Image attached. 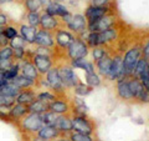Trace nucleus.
Returning a JSON list of instances; mask_svg holds the SVG:
<instances>
[{
    "mask_svg": "<svg viewBox=\"0 0 149 141\" xmlns=\"http://www.w3.org/2000/svg\"><path fill=\"white\" fill-rule=\"evenodd\" d=\"M19 130L22 133L27 134H36L41 128L44 126L42 119H41V114H36V112H29L26 114L22 119L16 124Z\"/></svg>",
    "mask_w": 149,
    "mask_h": 141,
    "instance_id": "1",
    "label": "nucleus"
},
{
    "mask_svg": "<svg viewBox=\"0 0 149 141\" xmlns=\"http://www.w3.org/2000/svg\"><path fill=\"white\" fill-rule=\"evenodd\" d=\"M141 53L142 50L134 46V48L129 49L127 53H125L124 58H123V75L124 78H128L130 75H133L134 68L138 63V60L141 59Z\"/></svg>",
    "mask_w": 149,
    "mask_h": 141,
    "instance_id": "2",
    "label": "nucleus"
},
{
    "mask_svg": "<svg viewBox=\"0 0 149 141\" xmlns=\"http://www.w3.org/2000/svg\"><path fill=\"white\" fill-rule=\"evenodd\" d=\"M45 79L47 81V85L49 89L54 94H56V96H60V95H63L65 92V85L61 81V78L58 75V69L57 66H52L47 73L45 74Z\"/></svg>",
    "mask_w": 149,
    "mask_h": 141,
    "instance_id": "3",
    "label": "nucleus"
},
{
    "mask_svg": "<svg viewBox=\"0 0 149 141\" xmlns=\"http://www.w3.org/2000/svg\"><path fill=\"white\" fill-rule=\"evenodd\" d=\"M116 23H117V16L113 13L109 11L101 19H98V20H96L93 23H88L87 29L90 30V32H100V31H103V30L109 29L112 26H114Z\"/></svg>",
    "mask_w": 149,
    "mask_h": 141,
    "instance_id": "4",
    "label": "nucleus"
},
{
    "mask_svg": "<svg viewBox=\"0 0 149 141\" xmlns=\"http://www.w3.org/2000/svg\"><path fill=\"white\" fill-rule=\"evenodd\" d=\"M67 50V55L71 60H76V59H82L86 58L88 54V45L85 44V41H82L78 37H74V40L72 41V44L66 49Z\"/></svg>",
    "mask_w": 149,
    "mask_h": 141,
    "instance_id": "5",
    "label": "nucleus"
},
{
    "mask_svg": "<svg viewBox=\"0 0 149 141\" xmlns=\"http://www.w3.org/2000/svg\"><path fill=\"white\" fill-rule=\"evenodd\" d=\"M31 61L35 65L40 75H44L54 66V60L52 56H46V55H36L34 54L31 56Z\"/></svg>",
    "mask_w": 149,
    "mask_h": 141,
    "instance_id": "6",
    "label": "nucleus"
},
{
    "mask_svg": "<svg viewBox=\"0 0 149 141\" xmlns=\"http://www.w3.org/2000/svg\"><path fill=\"white\" fill-rule=\"evenodd\" d=\"M54 37H55V44L62 50H66L74 40V36L71 32L68 30L62 29V27H57L54 31Z\"/></svg>",
    "mask_w": 149,
    "mask_h": 141,
    "instance_id": "7",
    "label": "nucleus"
},
{
    "mask_svg": "<svg viewBox=\"0 0 149 141\" xmlns=\"http://www.w3.org/2000/svg\"><path fill=\"white\" fill-rule=\"evenodd\" d=\"M57 69H58V75L61 78V81L65 85V87H74V85L78 84V79L71 66L61 65V66H57Z\"/></svg>",
    "mask_w": 149,
    "mask_h": 141,
    "instance_id": "8",
    "label": "nucleus"
},
{
    "mask_svg": "<svg viewBox=\"0 0 149 141\" xmlns=\"http://www.w3.org/2000/svg\"><path fill=\"white\" fill-rule=\"evenodd\" d=\"M20 74H22L27 79H30L31 81H34L37 85V81L40 80L41 75L37 71V69L35 68V65L32 64L30 59H24L20 61Z\"/></svg>",
    "mask_w": 149,
    "mask_h": 141,
    "instance_id": "9",
    "label": "nucleus"
},
{
    "mask_svg": "<svg viewBox=\"0 0 149 141\" xmlns=\"http://www.w3.org/2000/svg\"><path fill=\"white\" fill-rule=\"evenodd\" d=\"M34 45L37 46H45V48H54L55 46V37H54V32L49 31V30H44V29H37L36 36H35V41Z\"/></svg>",
    "mask_w": 149,
    "mask_h": 141,
    "instance_id": "10",
    "label": "nucleus"
},
{
    "mask_svg": "<svg viewBox=\"0 0 149 141\" xmlns=\"http://www.w3.org/2000/svg\"><path fill=\"white\" fill-rule=\"evenodd\" d=\"M63 24L62 20L57 16H52L46 14L45 11L41 13V20H40V29L44 30H49V31H55L57 27H61V25Z\"/></svg>",
    "mask_w": 149,
    "mask_h": 141,
    "instance_id": "11",
    "label": "nucleus"
},
{
    "mask_svg": "<svg viewBox=\"0 0 149 141\" xmlns=\"http://www.w3.org/2000/svg\"><path fill=\"white\" fill-rule=\"evenodd\" d=\"M72 130H74L76 133L90 135L93 131V128L85 115H74L72 117Z\"/></svg>",
    "mask_w": 149,
    "mask_h": 141,
    "instance_id": "12",
    "label": "nucleus"
},
{
    "mask_svg": "<svg viewBox=\"0 0 149 141\" xmlns=\"http://www.w3.org/2000/svg\"><path fill=\"white\" fill-rule=\"evenodd\" d=\"M87 25H88L87 19L82 14H74L66 23V26L74 32H83L87 29Z\"/></svg>",
    "mask_w": 149,
    "mask_h": 141,
    "instance_id": "13",
    "label": "nucleus"
},
{
    "mask_svg": "<svg viewBox=\"0 0 149 141\" xmlns=\"http://www.w3.org/2000/svg\"><path fill=\"white\" fill-rule=\"evenodd\" d=\"M112 5L108 6H95V5H91L86 9V13H85V16L87 19V23H93L96 20L101 19L103 15H106L107 13H109Z\"/></svg>",
    "mask_w": 149,
    "mask_h": 141,
    "instance_id": "14",
    "label": "nucleus"
},
{
    "mask_svg": "<svg viewBox=\"0 0 149 141\" xmlns=\"http://www.w3.org/2000/svg\"><path fill=\"white\" fill-rule=\"evenodd\" d=\"M107 78L109 80H116V79H123V59L122 56H114L112 59V64L109 68V71L107 74Z\"/></svg>",
    "mask_w": 149,
    "mask_h": 141,
    "instance_id": "15",
    "label": "nucleus"
},
{
    "mask_svg": "<svg viewBox=\"0 0 149 141\" xmlns=\"http://www.w3.org/2000/svg\"><path fill=\"white\" fill-rule=\"evenodd\" d=\"M26 114H29V106L24 105V104H19V102H15V104L10 107V110H9L10 123L16 125Z\"/></svg>",
    "mask_w": 149,
    "mask_h": 141,
    "instance_id": "16",
    "label": "nucleus"
},
{
    "mask_svg": "<svg viewBox=\"0 0 149 141\" xmlns=\"http://www.w3.org/2000/svg\"><path fill=\"white\" fill-rule=\"evenodd\" d=\"M46 14H49V15H52V16H57L60 19H62L65 16H67L70 13V10L67 9V6H65L63 4L61 3H57V1H52L50 4V5L47 6L44 10Z\"/></svg>",
    "mask_w": 149,
    "mask_h": 141,
    "instance_id": "17",
    "label": "nucleus"
},
{
    "mask_svg": "<svg viewBox=\"0 0 149 141\" xmlns=\"http://www.w3.org/2000/svg\"><path fill=\"white\" fill-rule=\"evenodd\" d=\"M37 29L39 27H34L29 24H21L20 27H19V35L25 40V43L27 45H34Z\"/></svg>",
    "mask_w": 149,
    "mask_h": 141,
    "instance_id": "18",
    "label": "nucleus"
},
{
    "mask_svg": "<svg viewBox=\"0 0 149 141\" xmlns=\"http://www.w3.org/2000/svg\"><path fill=\"white\" fill-rule=\"evenodd\" d=\"M55 128L60 131V134H67L70 131H72V119L67 114H61L57 116L55 123Z\"/></svg>",
    "mask_w": 149,
    "mask_h": 141,
    "instance_id": "19",
    "label": "nucleus"
},
{
    "mask_svg": "<svg viewBox=\"0 0 149 141\" xmlns=\"http://www.w3.org/2000/svg\"><path fill=\"white\" fill-rule=\"evenodd\" d=\"M36 135L41 137L45 141H49V140H55L61 136L60 131L55 128V126H47V125H44L39 131L36 133Z\"/></svg>",
    "mask_w": 149,
    "mask_h": 141,
    "instance_id": "20",
    "label": "nucleus"
},
{
    "mask_svg": "<svg viewBox=\"0 0 149 141\" xmlns=\"http://www.w3.org/2000/svg\"><path fill=\"white\" fill-rule=\"evenodd\" d=\"M49 109H50V111L55 112V114L61 115V114H67L70 111V105H68L67 101L63 100V99L56 97L52 102H50Z\"/></svg>",
    "mask_w": 149,
    "mask_h": 141,
    "instance_id": "21",
    "label": "nucleus"
},
{
    "mask_svg": "<svg viewBox=\"0 0 149 141\" xmlns=\"http://www.w3.org/2000/svg\"><path fill=\"white\" fill-rule=\"evenodd\" d=\"M117 36H118V30L116 29L114 26H112L109 29L98 32V43H100V45H103V44L106 45V44L111 43V41L116 40Z\"/></svg>",
    "mask_w": 149,
    "mask_h": 141,
    "instance_id": "22",
    "label": "nucleus"
},
{
    "mask_svg": "<svg viewBox=\"0 0 149 141\" xmlns=\"http://www.w3.org/2000/svg\"><path fill=\"white\" fill-rule=\"evenodd\" d=\"M36 99V91L31 89H25V90H21L19 92V95L15 97L16 102L19 104H24V105H30L32 101Z\"/></svg>",
    "mask_w": 149,
    "mask_h": 141,
    "instance_id": "23",
    "label": "nucleus"
},
{
    "mask_svg": "<svg viewBox=\"0 0 149 141\" xmlns=\"http://www.w3.org/2000/svg\"><path fill=\"white\" fill-rule=\"evenodd\" d=\"M117 91H118V95L120 99H123V100H132L133 95L132 92H130V89L128 86V81L127 79H120L118 81V85H117Z\"/></svg>",
    "mask_w": 149,
    "mask_h": 141,
    "instance_id": "24",
    "label": "nucleus"
},
{
    "mask_svg": "<svg viewBox=\"0 0 149 141\" xmlns=\"http://www.w3.org/2000/svg\"><path fill=\"white\" fill-rule=\"evenodd\" d=\"M149 74V63L144 58L139 59L138 63L136 65V68H134V71H133V75L136 78H138L139 80H141L142 78L147 76V75Z\"/></svg>",
    "mask_w": 149,
    "mask_h": 141,
    "instance_id": "25",
    "label": "nucleus"
},
{
    "mask_svg": "<svg viewBox=\"0 0 149 141\" xmlns=\"http://www.w3.org/2000/svg\"><path fill=\"white\" fill-rule=\"evenodd\" d=\"M11 82L14 84V85H16L20 90H25V89H31V87L36 86V84L34 81H31L30 79H27L22 74H19L16 78H14L11 80Z\"/></svg>",
    "mask_w": 149,
    "mask_h": 141,
    "instance_id": "26",
    "label": "nucleus"
},
{
    "mask_svg": "<svg viewBox=\"0 0 149 141\" xmlns=\"http://www.w3.org/2000/svg\"><path fill=\"white\" fill-rule=\"evenodd\" d=\"M49 105L47 102H44V101H40L37 100V99H35L34 101L31 102L29 106V112H36V114H44V112L49 111Z\"/></svg>",
    "mask_w": 149,
    "mask_h": 141,
    "instance_id": "27",
    "label": "nucleus"
},
{
    "mask_svg": "<svg viewBox=\"0 0 149 141\" xmlns=\"http://www.w3.org/2000/svg\"><path fill=\"white\" fill-rule=\"evenodd\" d=\"M96 63H97V69H98L100 74L103 75V76H107V74L109 71V68H111V64H112V59L108 55H106L102 59L97 60Z\"/></svg>",
    "mask_w": 149,
    "mask_h": 141,
    "instance_id": "28",
    "label": "nucleus"
},
{
    "mask_svg": "<svg viewBox=\"0 0 149 141\" xmlns=\"http://www.w3.org/2000/svg\"><path fill=\"white\" fill-rule=\"evenodd\" d=\"M71 65L73 68H78V69H83L86 70V74H91V73H95V69H93V65L91 63H88L85 60V58L82 59H76V60H72Z\"/></svg>",
    "mask_w": 149,
    "mask_h": 141,
    "instance_id": "29",
    "label": "nucleus"
},
{
    "mask_svg": "<svg viewBox=\"0 0 149 141\" xmlns=\"http://www.w3.org/2000/svg\"><path fill=\"white\" fill-rule=\"evenodd\" d=\"M25 19H26V24H29V25L34 26V27H39L40 26V20H41V11L26 13Z\"/></svg>",
    "mask_w": 149,
    "mask_h": 141,
    "instance_id": "30",
    "label": "nucleus"
},
{
    "mask_svg": "<svg viewBox=\"0 0 149 141\" xmlns=\"http://www.w3.org/2000/svg\"><path fill=\"white\" fill-rule=\"evenodd\" d=\"M20 91H21L20 89H19L16 85H14V84L10 81V82H8L6 85L1 89V90H0V94H3V95H8V96H13V97H16Z\"/></svg>",
    "mask_w": 149,
    "mask_h": 141,
    "instance_id": "31",
    "label": "nucleus"
},
{
    "mask_svg": "<svg viewBox=\"0 0 149 141\" xmlns=\"http://www.w3.org/2000/svg\"><path fill=\"white\" fill-rule=\"evenodd\" d=\"M19 74H20V63L15 61V64H14L10 69H8L4 71V78L6 80H9V81H11V80L14 78H16Z\"/></svg>",
    "mask_w": 149,
    "mask_h": 141,
    "instance_id": "32",
    "label": "nucleus"
},
{
    "mask_svg": "<svg viewBox=\"0 0 149 141\" xmlns=\"http://www.w3.org/2000/svg\"><path fill=\"white\" fill-rule=\"evenodd\" d=\"M22 3H24V8L27 13H37L42 10L39 0H24Z\"/></svg>",
    "mask_w": 149,
    "mask_h": 141,
    "instance_id": "33",
    "label": "nucleus"
},
{
    "mask_svg": "<svg viewBox=\"0 0 149 141\" xmlns=\"http://www.w3.org/2000/svg\"><path fill=\"white\" fill-rule=\"evenodd\" d=\"M57 97L56 96V94H54L52 91H49V90H45V91H41V92H36V99L40 101H44V102H47V104H50V102H52Z\"/></svg>",
    "mask_w": 149,
    "mask_h": 141,
    "instance_id": "34",
    "label": "nucleus"
},
{
    "mask_svg": "<svg viewBox=\"0 0 149 141\" xmlns=\"http://www.w3.org/2000/svg\"><path fill=\"white\" fill-rule=\"evenodd\" d=\"M57 114H55L52 111H46L44 114H41V119H42V124L47 126H55L56 119H57Z\"/></svg>",
    "mask_w": 149,
    "mask_h": 141,
    "instance_id": "35",
    "label": "nucleus"
},
{
    "mask_svg": "<svg viewBox=\"0 0 149 141\" xmlns=\"http://www.w3.org/2000/svg\"><path fill=\"white\" fill-rule=\"evenodd\" d=\"M3 35L6 37V39L10 41L11 39H14L15 36H17L19 35V29L17 27H15L14 25H6L5 27H4V30H3Z\"/></svg>",
    "mask_w": 149,
    "mask_h": 141,
    "instance_id": "36",
    "label": "nucleus"
},
{
    "mask_svg": "<svg viewBox=\"0 0 149 141\" xmlns=\"http://www.w3.org/2000/svg\"><path fill=\"white\" fill-rule=\"evenodd\" d=\"M26 45L27 44L25 43V40L22 39L20 35L15 36L14 39L9 41V46H11L13 49H26Z\"/></svg>",
    "mask_w": 149,
    "mask_h": 141,
    "instance_id": "37",
    "label": "nucleus"
},
{
    "mask_svg": "<svg viewBox=\"0 0 149 141\" xmlns=\"http://www.w3.org/2000/svg\"><path fill=\"white\" fill-rule=\"evenodd\" d=\"M74 110L73 112H76V115H85L87 112V106L85 104V101H82L81 99H74Z\"/></svg>",
    "mask_w": 149,
    "mask_h": 141,
    "instance_id": "38",
    "label": "nucleus"
},
{
    "mask_svg": "<svg viewBox=\"0 0 149 141\" xmlns=\"http://www.w3.org/2000/svg\"><path fill=\"white\" fill-rule=\"evenodd\" d=\"M74 92H76L77 95H81V96L88 95V94L91 92V86H87L85 84L78 82L77 85H74Z\"/></svg>",
    "mask_w": 149,
    "mask_h": 141,
    "instance_id": "39",
    "label": "nucleus"
},
{
    "mask_svg": "<svg viewBox=\"0 0 149 141\" xmlns=\"http://www.w3.org/2000/svg\"><path fill=\"white\" fill-rule=\"evenodd\" d=\"M15 102H16L15 97L8 96V95H3V94H0V106L11 107L14 104H15Z\"/></svg>",
    "mask_w": 149,
    "mask_h": 141,
    "instance_id": "40",
    "label": "nucleus"
},
{
    "mask_svg": "<svg viewBox=\"0 0 149 141\" xmlns=\"http://www.w3.org/2000/svg\"><path fill=\"white\" fill-rule=\"evenodd\" d=\"M32 53L36 55H46V56H52L54 55V50L52 48H45V46H37L32 50Z\"/></svg>",
    "mask_w": 149,
    "mask_h": 141,
    "instance_id": "41",
    "label": "nucleus"
},
{
    "mask_svg": "<svg viewBox=\"0 0 149 141\" xmlns=\"http://www.w3.org/2000/svg\"><path fill=\"white\" fill-rule=\"evenodd\" d=\"M87 45L91 46V48H95V46H100L98 43V32H90L88 36L86 37Z\"/></svg>",
    "mask_w": 149,
    "mask_h": 141,
    "instance_id": "42",
    "label": "nucleus"
},
{
    "mask_svg": "<svg viewBox=\"0 0 149 141\" xmlns=\"http://www.w3.org/2000/svg\"><path fill=\"white\" fill-rule=\"evenodd\" d=\"M86 80H87V84L90 86H98L100 85V78L97 76L95 73H91V74H86Z\"/></svg>",
    "mask_w": 149,
    "mask_h": 141,
    "instance_id": "43",
    "label": "nucleus"
},
{
    "mask_svg": "<svg viewBox=\"0 0 149 141\" xmlns=\"http://www.w3.org/2000/svg\"><path fill=\"white\" fill-rule=\"evenodd\" d=\"M14 53H13V58L15 61L20 63L21 60L26 59V49H13Z\"/></svg>",
    "mask_w": 149,
    "mask_h": 141,
    "instance_id": "44",
    "label": "nucleus"
},
{
    "mask_svg": "<svg viewBox=\"0 0 149 141\" xmlns=\"http://www.w3.org/2000/svg\"><path fill=\"white\" fill-rule=\"evenodd\" d=\"M13 53L14 50L11 46H1L0 48V59H8V58H13Z\"/></svg>",
    "mask_w": 149,
    "mask_h": 141,
    "instance_id": "45",
    "label": "nucleus"
},
{
    "mask_svg": "<svg viewBox=\"0 0 149 141\" xmlns=\"http://www.w3.org/2000/svg\"><path fill=\"white\" fill-rule=\"evenodd\" d=\"M14 64H15V60H14V58L0 59V70H3V71H5V70L10 69Z\"/></svg>",
    "mask_w": 149,
    "mask_h": 141,
    "instance_id": "46",
    "label": "nucleus"
},
{
    "mask_svg": "<svg viewBox=\"0 0 149 141\" xmlns=\"http://www.w3.org/2000/svg\"><path fill=\"white\" fill-rule=\"evenodd\" d=\"M71 141H92L90 135L86 134H81V133H73L71 134V137H70Z\"/></svg>",
    "mask_w": 149,
    "mask_h": 141,
    "instance_id": "47",
    "label": "nucleus"
},
{
    "mask_svg": "<svg viewBox=\"0 0 149 141\" xmlns=\"http://www.w3.org/2000/svg\"><path fill=\"white\" fill-rule=\"evenodd\" d=\"M92 55H93V59L96 60H100V59H102L103 56H106L107 54H106V51H104V49H102V48H100V46H95L93 48V51H92Z\"/></svg>",
    "mask_w": 149,
    "mask_h": 141,
    "instance_id": "48",
    "label": "nucleus"
},
{
    "mask_svg": "<svg viewBox=\"0 0 149 141\" xmlns=\"http://www.w3.org/2000/svg\"><path fill=\"white\" fill-rule=\"evenodd\" d=\"M9 110H10V107L0 106V120H1V121L10 123V117H9Z\"/></svg>",
    "mask_w": 149,
    "mask_h": 141,
    "instance_id": "49",
    "label": "nucleus"
},
{
    "mask_svg": "<svg viewBox=\"0 0 149 141\" xmlns=\"http://www.w3.org/2000/svg\"><path fill=\"white\" fill-rule=\"evenodd\" d=\"M114 0H91V4L95 6H108L112 5Z\"/></svg>",
    "mask_w": 149,
    "mask_h": 141,
    "instance_id": "50",
    "label": "nucleus"
},
{
    "mask_svg": "<svg viewBox=\"0 0 149 141\" xmlns=\"http://www.w3.org/2000/svg\"><path fill=\"white\" fill-rule=\"evenodd\" d=\"M9 24H10V18H9L4 11L0 10V26L5 27Z\"/></svg>",
    "mask_w": 149,
    "mask_h": 141,
    "instance_id": "51",
    "label": "nucleus"
},
{
    "mask_svg": "<svg viewBox=\"0 0 149 141\" xmlns=\"http://www.w3.org/2000/svg\"><path fill=\"white\" fill-rule=\"evenodd\" d=\"M142 51H143V58L149 63V37L147 39V41H146V44H144V48H143Z\"/></svg>",
    "mask_w": 149,
    "mask_h": 141,
    "instance_id": "52",
    "label": "nucleus"
},
{
    "mask_svg": "<svg viewBox=\"0 0 149 141\" xmlns=\"http://www.w3.org/2000/svg\"><path fill=\"white\" fill-rule=\"evenodd\" d=\"M141 81H142V84H143V86L147 89V90L149 91V74L147 75V76H144V78H142L141 79Z\"/></svg>",
    "mask_w": 149,
    "mask_h": 141,
    "instance_id": "53",
    "label": "nucleus"
},
{
    "mask_svg": "<svg viewBox=\"0 0 149 141\" xmlns=\"http://www.w3.org/2000/svg\"><path fill=\"white\" fill-rule=\"evenodd\" d=\"M52 1H54V0H39V3H40L41 8H42V10H45V9L47 8Z\"/></svg>",
    "mask_w": 149,
    "mask_h": 141,
    "instance_id": "54",
    "label": "nucleus"
},
{
    "mask_svg": "<svg viewBox=\"0 0 149 141\" xmlns=\"http://www.w3.org/2000/svg\"><path fill=\"white\" fill-rule=\"evenodd\" d=\"M14 0H0V5H5V4H9V3H13Z\"/></svg>",
    "mask_w": 149,
    "mask_h": 141,
    "instance_id": "55",
    "label": "nucleus"
},
{
    "mask_svg": "<svg viewBox=\"0 0 149 141\" xmlns=\"http://www.w3.org/2000/svg\"><path fill=\"white\" fill-rule=\"evenodd\" d=\"M3 79H4V71L0 70V80H3Z\"/></svg>",
    "mask_w": 149,
    "mask_h": 141,
    "instance_id": "56",
    "label": "nucleus"
},
{
    "mask_svg": "<svg viewBox=\"0 0 149 141\" xmlns=\"http://www.w3.org/2000/svg\"><path fill=\"white\" fill-rule=\"evenodd\" d=\"M3 30H4V27H3V26H0V36L3 35Z\"/></svg>",
    "mask_w": 149,
    "mask_h": 141,
    "instance_id": "57",
    "label": "nucleus"
},
{
    "mask_svg": "<svg viewBox=\"0 0 149 141\" xmlns=\"http://www.w3.org/2000/svg\"><path fill=\"white\" fill-rule=\"evenodd\" d=\"M54 1H57V3H61V1H63V0H54Z\"/></svg>",
    "mask_w": 149,
    "mask_h": 141,
    "instance_id": "58",
    "label": "nucleus"
},
{
    "mask_svg": "<svg viewBox=\"0 0 149 141\" xmlns=\"http://www.w3.org/2000/svg\"><path fill=\"white\" fill-rule=\"evenodd\" d=\"M85 1H91V0H85Z\"/></svg>",
    "mask_w": 149,
    "mask_h": 141,
    "instance_id": "59",
    "label": "nucleus"
},
{
    "mask_svg": "<svg viewBox=\"0 0 149 141\" xmlns=\"http://www.w3.org/2000/svg\"><path fill=\"white\" fill-rule=\"evenodd\" d=\"M20 1H24V0H20Z\"/></svg>",
    "mask_w": 149,
    "mask_h": 141,
    "instance_id": "60",
    "label": "nucleus"
}]
</instances>
